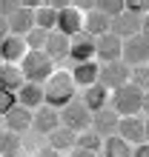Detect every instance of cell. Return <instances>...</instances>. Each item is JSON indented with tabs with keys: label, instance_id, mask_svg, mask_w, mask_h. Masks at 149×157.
Wrapping results in <instances>:
<instances>
[{
	"label": "cell",
	"instance_id": "cell-1",
	"mask_svg": "<svg viewBox=\"0 0 149 157\" xmlns=\"http://www.w3.org/2000/svg\"><path fill=\"white\" fill-rule=\"evenodd\" d=\"M74 89L78 86H74L69 71H54V75L43 83V103L60 112L63 106H69L74 100Z\"/></svg>",
	"mask_w": 149,
	"mask_h": 157
},
{
	"label": "cell",
	"instance_id": "cell-2",
	"mask_svg": "<svg viewBox=\"0 0 149 157\" xmlns=\"http://www.w3.org/2000/svg\"><path fill=\"white\" fill-rule=\"evenodd\" d=\"M20 71H23L26 83H40L43 86V83L54 75V60L46 52H32L29 49V54L20 60Z\"/></svg>",
	"mask_w": 149,
	"mask_h": 157
},
{
	"label": "cell",
	"instance_id": "cell-3",
	"mask_svg": "<svg viewBox=\"0 0 149 157\" xmlns=\"http://www.w3.org/2000/svg\"><path fill=\"white\" fill-rule=\"evenodd\" d=\"M141 100H143V91L135 86V83H123L120 89L112 91V100H109V106L115 109V112L120 117H132L141 112Z\"/></svg>",
	"mask_w": 149,
	"mask_h": 157
},
{
	"label": "cell",
	"instance_id": "cell-4",
	"mask_svg": "<svg viewBox=\"0 0 149 157\" xmlns=\"http://www.w3.org/2000/svg\"><path fill=\"white\" fill-rule=\"evenodd\" d=\"M60 126L72 128L74 134L86 132V128L92 126V112L83 106V100H72L69 106H63V109H60Z\"/></svg>",
	"mask_w": 149,
	"mask_h": 157
},
{
	"label": "cell",
	"instance_id": "cell-5",
	"mask_svg": "<svg viewBox=\"0 0 149 157\" xmlns=\"http://www.w3.org/2000/svg\"><path fill=\"white\" fill-rule=\"evenodd\" d=\"M129 75H132V66H126L123 60H112V63H100L98 71V83L106 86L109 91L120 89L123 83H129Z\"/></svg>",
	"mask_w": 149,
	"mask_h": 157
},
{
	"label": "cell",
	"instance_id": "cell-6",
	"mask_svg": "<svg viewBox=\"0 0 149 157\" xmlns=\"http://www.w3.org/2000/svg\"><path fill=\"white\" fill-rule=\"evenodd\" d=\"M120 60L126 66H143V63H149V37H143V34L126 37L123 49H120Z\"/></svg>",
	"mask_w": 149,
	"mask_h": 157
},
{
	"label": "cell",
	"instance_id": "cell-7",
	"mask_svg": "<svg viewBox=\"0 0 149 157\" xmlns=\"http://www.w3.org/2000/svg\"><path fill=\"white\" fill-rule=\"evenodd\" d=\"M141 20L143 17L141 14H132V12H120V14H115L109 20V32L115 34V37H120V40H126V37H135V34H141Z\"/></svg>",
	"mask_w": 149,
	"mask_h": 157
},
{
	"label": "cell",
	"instance_id": "cell-8",
	"mask_svg": "<svg viewBox=\"0 0 149 157\" xmlns=\"http://www.w3.org/2000/svg\"><path fill=\"white\" fill-rule=\"evenodd\" d=\"M69 60L72 63H86L95 60V37L86 32H78L69 37Z\"/></svg>",
	"mask_w": 149,
	"mask_h": 157
},
{
	"label": "cell",
	"instance_id": "cell-9",
	"mask_svg": "<svg viewBox=\"0 0 149 157\" xmlns=\"http://www.w3.org/2000/svg\"><path fill=\"white\" fill-rule=\"evenodd\" d=\"M120 49H123V40L115 37L112 32L95 37V60L100 63H112V60H120Z\"/></svg>",
	"mask_w": 149,
	"mask_h": 157
},
{
	"label": "cell",
	"instance_id": "cell-10",
	"mask_svg": "<svg viewBox=\"0 0 149 157\" xmlns=\"http://www.w3.org/2000/svg\"><path fill=\"white\" fill-rule=\"evenodd\" d=\"M118 123H120V114L109 106V109H100V112H95V114H92V126H89V128L106 140V137L118 134Z\"/></svg>",
	"mask_w": 149,
	"mask_h": 157
},
{
	"label": "cell",
	"instance_id": "cell-11",
	"mask_svg": "<svg viewBox=\"0 0 149 157\" xmlns=\"http://www.w3.org/2000/svg\"><path fill=\"white\" fill-rule=\"evenodd\" d=\"M83 17H86V12H80V9H74V6L60 9L58 12V32L66 34V37L83 32Z\"/></svg>",
	"mask_w": 149,
	"mask_h": 157
},
{
	"label": "cell",
	"instance_id": "cell-12",
	"mask_svg": "<svg viewBox=\"0 0 149 157\" xmlns=\"http://www.w3.org/2000/svg\"><path fill=\"white\" fill-rule=\"evenodd\" d=\"M118 137H123V140L129 146H141L146 143V137H143V120L132 114V117H120V123H118Z\"/></svg>",
	"mask_w": 149,
	"mask_h": 157
},
{
	"label": "cell",
	"instance_id": "cell-13",
	"mask_svg": "<svg viewBox=\"0 0 149 157\" xmlns=\"http://www.w3.org/2000/svg\"><path fill=\"white\" fill-rule=\"evenodd\" d=\"M58 126H60V112H58V109H52V106H46V103L40 109H34V114H32V128H34V132L49 134Z\"/></svg>",
	"mask_w": 149,
	"mask_h": 157
},
{
	"label": "cell",
	"instance_id": "cell-14",
	"mask_svg": "<svg viewBox=\"0 0 149 157\" xmlns=\"http://www.w3.org/2000/svg\"><path fill=\"white\" fill-rule=\"evenodd\" d=\"M29 54V46H26L23 37H17V34H9V37L0 43V60L3 63H17L20 66V60Z\"/></svg>",
	"mask_w": 149,
	"mask_h": 157
},
{
	"label": "cell",
	"instance_id": "cell-15",
	"mask_svg": "<svg viewBox=\"0 0 149 157\" xmlns=\"http://www.w3.org/2000/svg\"><path fill=\"white\" fill-rule=\"evenodd\" d=\"M109 100H112V91L106 86H100V83H92L89 89H83V106L92 114L100 112V109H109Z\"/></svg>",
	"mask_w": 149,
	"mask_h": 157
},
{
	"label": "cell",
	"instance_id": "cell-16",
	"mask_svg": "<svg viewBox=\"0 0 149 157\" xmlns=\"http://www.w3.org/2000/svg\"><path fill=\"white\" fill-rule=\"evenodd\" d=\"M98 71H100V63L98 60H86V63H74L69 75H72L78 89H89L92 83H98Z\"/></svg>",
	"mask_w": 149,
	"mask_h": 157
},
{
	"label": "cell",
	"instance_id": "cell-17",
	"mask_svg": "<svg viewBox=\"0 0 149 157\" xmlns=\"http://www.w3.org/2000/svg\"><path fill=\"white\" fill-rule=\"evenodd\" d=\"M9 20V34H17V37H26L32 29H34V9H17L14 14L6 17Z\"/></svg>",
	"mask_w": 149,
	"mask_h": 157
},
{
	"label": "cell",
	"instance_id": "cell-18",
	"mask_svg": "<svg viewBox=\"0 0 149 157\" xmlns=\"http://www.w3.org/2000/svg\"><path fill=\"white\" fill-rule=\"evenodd\" d=\"M32 109H26V106H20L17 103L9 114H3V120H6V128L9 132H14V134H23L26 128H32Z\"/></svg>",
	"mask_w": 149,
	"mask_h": 157
},
{
	"label": "cell",
	"instance_id": "cell-19",
	"mask_svg": "<svg viewBox=\"0 0 149 157\" xmlns=\"http://www.w3.org/2000/svg\"><path fill=\"white\" fill-rule=\"evenodd\" d=\"M46 137H49V149L60 151V154H63V151L69 154L74 146H78V134H74L72 128H66V126H58L54 132H49Z\"/></svg>",
	"mask_w": 149,
	"mask_h": 157
},
{
	"label": "cell",
	"instance_id": "cell-20",
	"mask_svg": "<svg viewBox=\"0 0 149 157\" xmlns=\"http://www.w3.org/2000/svg\"><path fill=\"white\" fill-rule=\"evenodd\" d=\"M17 103L26 106V109H40L43 106V86L40 83H23L20 89H17Z\"/></svg>",
	"mask_w": 149,
	"mask_h": 157
},
{
	"label": "cell",
	"instance_id": "cell-21",
	"mask_svg": "<svg viewBox=\"0 0 149 157\" xmlns=\"http://www.w3.org/2000/svg\"><path fill=\"white\" fill-rule=\"evenodd\" d=\"M49 57L58 63V60H66L69 57V37L66 34H60L58 29L54 32H49V37H46V49H43Z\"/></svg>",
	"mask_w": 149,
	"mask_h": 157
},
{
	"label": "cell",
	"instance_id": "cell-22",
	"mask_svg": "<svg viewBox=\"0 0 149 157\" xmlns=\"http://www.w3.org/2000/svg\"><path fill=\"white\" fill-rule=\"evenodd\" d=\"M23 71L17 63H0V89H9V91H17L23 86Z\"/></svg>",
	"mask_w": 149,
	"mask_h": 157
},
{
	"label": "cell",
	"instance_id": "cell-23",
	"mask_svg": "<svg viewBox=\"0 0 149 157\" xmlns=\"http://www.w3.org/2000/svg\"><path fill=\"white\" fill-rule=\"evenodd\" d=\"M109 20L112 17H106L103 12H98V9H92V12H86V17H83V32L92 34V37H100V34L109 32Z\"/></svg>",
	"mask_w": 149,
	"mask_h": 157
},
{
	"label": "cell",
	"instance_id": "cell-24",
	"mask_svg": "<svg viewBox=\"0 0 149 157\" xmlns=\"http://www.w3.org/2000/svg\"><path fill=\"white\" fill-rule=\"evenodd\" d=\"M132 149L135 146H129L123 137H118V134H112L103 140V157H132Z\"/></svg>",
	"mask_w": 149,
	"mask_h": 157
},
{
	"label": "cell",
	"instance_id": "cell-25",
	"mask_svg": "<svg viewBox=\"0 0 149 157\" xmlns=\"http://www.w3.org/2000/svg\"><path fill=\"white\" fill-rule=\"evenodd\" d=\"M34 26L43 29V32H54V29H58V12L49 9V6L34 9Z\"/></svg>",
	"mask_w": 149,
	"mask_h": 157
},
{
	"label": "cell",
	"instance_id": "cell-26",
	"mask_svg": "<svg viewBox=\"0 0 149 157\" xmlns=\"http://www.w3.org/2000/svg\"><path fill=\"white\" fill-rule=\"evenodd\" d=\"M20 154V134L14 132H0V157H17Z\"/></svg>",
	"mask_w": 149,
	"mask_h": 157
},
{
	"label": "cell",
	"instance_id": "cell-27",
	"mask_svg": "<svg viewBox=\"0 0 149 157\" xmlns=\"http://www.w3.org/2000/svg\"><path fill=\"white\" fill-rule=\"evenodd\" d=\"M78 146H80V149H89V151H100V149H103V137H100V134H95V132H92V128H86V132H80L78 134Z\"/></svg>",
	"mask_w": 149,
	"mask_h": 157
},
{
	"label": "cell",
	"instance_id": "cell-28",
	"mask_svg": "<svg viewBox=\"0 0 149 157\" xmlns=\"http://www.w3.org/2000/svg\"><path fill=\"white\" fill-rule=\"evenodd\" d=\"M129 83H135L141 91H149V63H143V66H132Z\"/></svg>",
	"mask_w": 149,
	"mask_h": 157
},
{
	"label": "cell",
	"instance_id": "cell-29",
	"mask_svg": "<svg viewBox=\"0 0 149 157\" xmlns=\"http://www.w3.org/2000/svg\"><path fill=\"white\" fill-rule=\"evenodd\" d=\"M46 37H49V32H43V29H37V26H34L23 40H26V46H29L32 52H43L46 49Z\"/></svg>",
	"mask_w": 149,
	"mask_h": 157
},
{
	"label": "cell",
	"instance_id": "cell-30",
	"mask_svg": "<svg viewBox=\"0 0 149 157\" xmlns=\"http://www.w3.org/2000/svg\"><path fill=\"white\" fill-rule=\"evenodd\" d=\"M95 9L103 12L106 17H115V14H120L126 9V0H95Z\"/></svg>",
	"mask_w": 149,
	"mask_h": 157
},
{
	"label": "cell",
	"instance_id": "cell-31",
	"mask_svg": "<svg viewBox=\"0 0 149 157\" xmlns=\"http://www.w3.org/2000/svg\"><path fill=\"white\" fill-rule=\"evenodd\" d=\"M14 106H17V91L0 89V114H9Z\"/></svg>",
	"mask_w": 149,
	"mask_h": 157
},
{
	"label": "cell",
	"instance_id": "cell-32",
	"mask_svg": "<svg viewBox=\"0 0 149 157\" xmlns=\"http://www.w3.org/2000/svg\"><path fill=\"white\" fill-rule=\"evenodd\" d=\"M126 12H132V14H146L149 12V0H126Z\"/></svg>",
	"mask_w": 149,
	"mask_h": 157
},
{
	"label": "cell",
	"instance_id": "cell-33",
	"mask_svg": "<svg viewBox=\"0 0 149 157\" xmlns=\"http://www.w3.org/2000/svg\"><path fill=\"white\" fill-rule=\"evenodd\" d=\"M17 9H20V0H0V14H3V17L14 14Z\"/></svg>",
	"mask_w": 149,
	"mask_h": 157
},
{
	"label": "cell",
	"instance_id": "cell-34",
	"mask_svg": "<svg viewBox=\"0 0 149 157\" xmlns=\"http://www.w3.org/2000/svg\"><path fill=\"white\" fill-rule=\"evenodd\" d=\"M43 6H49V9H54V12H60V9H66V6H72V0H43Z\"/></svg>",
	"mask_w": 149,
	"mask_h": 157
},
{
	"label": "cell",
	"instance_id": "cell-35",
	"mask_svg": "<svg viewBox=\"0 0 149 157\" xmlns=\"http://www.w3.org/2000/svg\"><path fill=\"white\" fill-rule=\"evenodd\" d=\"M74 9H80V12H92L95 9V0H72Z\"/></svg>",
	"mask_w": 149,
	"mask_h": 157
},
{
	"label": "cell",
	"instance_id": "cell-36",
	"mask_svg": "<svg viewBox=\"0 0 149 157\" xmlns=\"http://www.w3.org/2000/svg\"><path fill=\"white\" fill-rule=\"evenodd\" d=\"M69 157H95V151H89V149H80V146H74V149L69 151Z\"/></svg>",
	"mask_w": 149,
	"mask_h": 157
},
{
	"label": "cell",
	"instance_id": "cell-37",
	"mask_svg": "<svg viewBox=\"0 0 149 157\" xmlns=\"http://www.w3.org/2000/svg\"><path fill=\"white\" fill-rule=\"evenodd\" d=\"M132 157H149V143H141L132 149Z\"/></svg>",
	"mask_w": 149,
	"mask_h": 157
},
{
	"label": "cell",
	"instance_id": "cell-38",
	"mask_svg": "<svg viewBox=\"0 0 149 157\" xmlns=\"http://www.w3.org/2000/svg\"><path fill=\"white\" fill-rule=\"evenodd\" d=\"M6 37H9V20H6L3 14H0V43H3Z\"/></svg>",
	"mask_w": 149,
	"mask_h": 157
},
{
	"label": "cell",
	"instance_id": "cell-39",
	"mask_svg": "<svg viewBox=\"0 0 149 157\" xmlns=\"http://www.w3.org/2000/svg\"><path fill=\"white\" fill-rule=\"evenodd\" d=\"M37 157H63L60 151H54V149H49V146H46V149H40L37 151Z\"/></svg>",
	"mask_w": 149,
	"mask_h": 157
},
{
	"label": "cell",
	"instance_id": "cell-40",
	"mask_svg": "<svg viewBox=\"0 0 149 157\" xmlns=\"http://www.w3.org/2000/svg\"><path fill=\"white\" fill-rule=\"evenodd\" d=\"M20 6H23V9H40L43 0H20Z\"/></svg>",
	"mask_w": 149,
	"mask_h": 157
},
{
	"label": "cell",
	"instance_id": "cell-41",
	"mask_svg": "<svg viewBox=\"0 0 149 157\" xmlns=\"http://www.w3.org/2000/svg\"><path fill=\"white\" fill-rule=\"evenodd\" d=\"M141 34H143V37H149V12L143 14V20H141Z\"/></svg>",
	"mask_w": 149,
	"mask_h": 157
},
{
	"label": "cell",
	"instance_id": "cell-42",
	"mask_svg": "<svg viewBox=\"0 0 149 157\" xmlns=\"http://www.w3.org/2000/svg\"><path fill=\"white\" fill-rule=\"evenodd\" d=\"M141 112L149 117V91H143V100H141Z\"/></svg>",
	"mask_w": 149,
	"mask_h": 157
},
{
	"label": "cell",
	"instance_id": "cell-43",
	"mask_svg": "<svg viewBox=\"0 0 149 157\" xmlns=\"http://www.w3.org/2000/svg\"><path fill=\"white\" fill-rule=\"evenodd\" d=\"M143 137H146V143H149V117L143 120Z\"/></svg>",
	"mask_w": 149,
	"mask_h": 157
},
{
	"label": "cell",
	"instance_id": "cell-44",
	"mask_svg": "<svg viewBox=\"0 0 149 157\" xmlns=\"http://www.w3.org/2000/svg\"><path fill=\"white\" fill-rule=\"evenodd\" d=\"M17 157H26V154H17Z\"/></svg>",
	"mask_w": 149,
	"mask_h": 157
},
{
	"label": "cell",
	"instance_id": "cell-45",
	"mask_svg": "<svg viewBox=\"0 0 149 157\" xmlns=\"http://www.w3.org/2000/svg\"><path fill=\"white\" fill-rule=\"evenodd\" d=\"M0 63H3V60H0Z\"/></svg>",
	"mask_w": 149,
	"mask_h": 157
}]
</instances>
